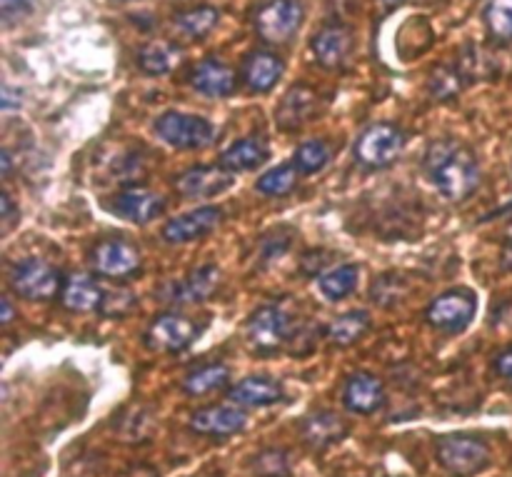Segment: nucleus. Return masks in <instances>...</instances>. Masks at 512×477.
Segmentation results:
<instances>
[{
	"label": "nucleus",
	"instance_id": "cd10ccee",
	"mask_svg": "<svg viewBox=\"0 0 512 477\" xmlns=\"http://www.w3.org/2000/svg\"><path fill=\"white\" fill-rule=\"evenodd\" d=\"M180 50L168 40H153L145 43L138 53V68L145 75H168L178 65Z\"/></svg>",
	"mask_w": 512,
	"mask_h": 477
},
{
	"label": "nucleus",
	"instance_id": "b1692460",
	"mask_svg": "<svg viewBox=\"0 0 512 477\" xmlns=\"http://www.w3.org/2000/svg\"><path fill=\"white\" fill-rule=\"evenodd\" d=\"M348 433H350L348 420L338 413H330V410L308 415L303 423V435L305 440H308V445H313V448H320V450L340 443Z\"/></svg>",
	"mask_w": 512,
	"mask_h": 477
},
{
	"label": "nucleus",
	"instance_id": "0eeeda50",
	"mask_svg": "<svg viewBox=\"0 0 512 477\" xmlns=\"http://www.w3.org/2000/svg\"><path fill=\"white\" fill-rule=\"evenodd\" d=\"M475 313H478V300H475L473 290L453 288L448 293L438 295L428 305L425 320L435 330H443V333H463L473 323Z\"/></svg>",
	"mask_w": 512,
	"mask_h": 477
},
{
	"label": "nucleus",
	"instance_id": "5701e85b",
	"mask_svg": "<svg viewBox=\"0 0 512 477\" xmlns=\"http://www.w3.org/2000/svg\"><path fill=\"white\" fill-rule=\"evenodd\" d=\"M318 110V95L305 85H295L285 93L283 103L278 105V128L295 130L308 123Z\"/></svg>",
	"mask_w": 512,
	"mask_h": 477
},
{
	"label": "nucleus",
	"instance_id": "a211bd4d",
	"mask_svg": "<svg viewBox=\"0 0 512 477\" xmlns=\"http://www.w3.org/2000/svg\"><path fill=\"white\" fill-rule=\"evenodd\" d=\"M283 58L278 53L268 48H258L253 53H248L243 63V85L250 93H270V90L278 85V80L283 78Z\"/></svg>",
	"mask_w": 512,
	"mask_h": 477
},
{
	"label": "nucleus",
	"instance_id": "e433bc0d",
	"mask_svg": "<svg viewBox=\"0 0 512 477\" xmlns=\"http://www.w3.org/2000/svg\"><path fill=\"white\" fill-rule=\"evenodd\" d=\"M33 8V0H0V10L3 18H13V15H23Z\"/></svg>",
	"mask_w": 512,
	"mask_h": 477
},
{
	"label": "nucleus",
	"instance_id": "9d476101",
	"mask_svg": "<svg viewBox=\"0 0 512 477\" xmlns=\"http://www.w3.org/2000/svg\"><path fill=\"white\" fill-rule=\"evenodd\" d=\"M310 50L318 65L328 70H340L350 63L355 50V33L345 23H328L313 35Z\"/></svg>",
	"mask_w": 512,
	"mask_h": 477
},
{
	"label": "nucleus",
	"instance_id": "c9c22d12",
	"mask_svg": "<svg viewBox=\"0 0 512 477\" xmlns=\"http://www.w3.org/2000/svg\"><path fill=\"white\" fill-rule=\"evenodd\" d=\"M135 303V295L125 288H105L103 308L100 313L103 315H125Z\"/></svg>",
	"mask_w": 512,
	"mask_h": 477
},
{
	"label": "nucleus",
	"instance_id": "a878e982",
	"mask_svg": "<svg viewBox=\"0 0 512 477\" xmlns=\"http://www.w3.org/2000/svg\"><path fill=\"white\" fill-rule=\"evenodd\" d=\"M230 368L225 363H208L200 368L190 370L183 378V393L193 395V398H203V395L215 393L223 385H228Z\"/></svg>",
	"mask_w": 512,
	"mask_h": 477
},
{
	"label": "nucleus",
	"instance_id": "4be33fe9",
	"mask_svg": "<svg viewBox=\"0 0 512 477\" xmlns=\"http://www.w3.org/2000/svg\"><path fill=\"white\" fill-rule=\"evenodd\" d=\"M270 158V148L263 138H240L230 145L228 150H223L220 155V165L230 173H248V170L260 168L265 160Z\"/></svg>",
	"mask_w": 512,
	"mask_h": 477
},
{
	"label": "nucleus",
	"instance_id": "7ed1b4c3",
	"mask_svg": "<svg viewBox=\"0 0 512 477\" xmlns=\"http://www.w3.org/2000/svg\"><path fill=\"white\" fill-rule=\"evenodd\" d=\"M405 150V133L393 123H373L355 140V160L370 170L390 168Z\"/></svg>",
	"mask_w": 512,
	"mask_h": 477
},
{
	"label": "nucleus",
	"instance_id": "a19ab883",
	"mask_svg": "<svg viewBox=\"0 0 512 477\" xmlns=\"http://www.w3.org/2000/svg\"><path fill=\"white\" fill-rule=\"evenodd\" d=\"M10 213H13V200L8 193H3L0 195V215H3V220H10Z\"/></svg>",
	"mask_w": 512,
	"mask_h": 477
},
{
	"label": "nucleus",
	"instance_id": "f704fd0d",
	"mask_svg": "<svg viewBox=\"0 0 512 477\" xmlns=\"http://www.w3.org/2000/svg\"><path fill=\"white\" fill-rule=\"evenodd\" d=\"M403 285V278H398V275H383V278H378L373 283L370 298L378 305H390L403 298Z\"/></svg>",
	"mask_w": 512,
	"mask_h": 477
},
{
	"label": "nucleus",
	"instance_id": "bb28decb",
	"mask_svg": "<svg viewBox=\"0 0 512 477\" xmlns=\"http://www.w3.org/2000/svg\"><path fill=\"white\" fill-rule=\"evenodd\" d=\"M370 315L365 310H350V313L338 315L333 323L328 325V340L338 348H350L358 343L365 333L370 330Z\"/></svg>",
	"mask_w": 512,
	"mask_h": 477
},
{
	"label": "nucleus",
	"instance_id": "f8f14e48",
	"mask_svg": "<svg viewBox=\"0 0 512 477\" xmlns=\"http://www.w3.org/2000/svg\"><path fill=\"white\" fill-rule=\"evenodd\" d=\"M220 223H223V210L218 205H200V208L190 210V213L168 220L163 228V238L170 245L193 243V240H200L213 233Z\"/></svg>",
	"mask_w": 512,
	"mask_h": 477
},
{
	"label": "nucleus",
	"instance_id": "79ce46f5",
	"mask_svg": "<svg viewBox=\"0 0 512 477\" xmlns=\"http://www.w3.org/2000/svg\"><path fill=\"white\" fill-rule=\"evenodd\" d=\"M0 168H3V178H8L10 168H13V158H10V150L0 153Z\"/></svg>",
	"mask_w": 512,
	"mask_h": 477
},
{
	"label": "nucleus",
	"instance_id": "dca6fc26",
	"mask_svg": "<svg viewBox=\"0 0 512 477\" xmlns=\"http://www.w3.org/2000/svg\"><path fill=\"white\" fill-rule=\"evenodd\" d=\"M110 208H113V213L120 215V218L143 225L163 213L165 198L160 193H155V190L135 185V188L120 190L113 198V205H110Z\"/></svg>",
	"mask_w": 512,
	"mask_h": 477
},
{
	"label": "nucleus",
	"instance_id": "f03ea898",
	"mask_svg": "<svg viewBox=\"0 0 512 477\" xmlns=\"http://www.w3.org/2000/svg\"><path fill=\"white\" fill-rule=\"evenodd\" d=\"M438 463L453 477H475L490 465V448L478 435H445L438 443Z\"/></svg>",
	"mask_w": 512,
	"mask_h": 477
},
{
	"label": "nucleus",
	"instance_id": "2f4dec72",
	"mask_svg": "<svg viewBox=\"0 0 512 477\" xmlns=\"http://www.w3.org/2000/svg\"><path fill=\"white\" fill-rule=\"evenodd\" d=\"M430 95L435 100H450L463 90L465 85V73L455 65H440L430 75Z\"/></svg>",
	"mask_w": 512,
	"mask_h": 477
},
{
	"label": "nucleus",
	"instance_id": "aec40b11",
	"mask_svg": "<svg viewBox=\"0 0 512 477\" xmlns=\"http://www.w3.org/2000/svg\"><path fill=\"white\" fill-rule=\"evenodd\" d=\"M105 285L88 273H73L65 278L60 300L73 313H93L103 308Z\"/></svg>",
	"mask_w": 512,
	"mask_h": 477
},
{
	"label": "nucleus",
	"instance_id": "58836bf2",
	"mask_svg": "<svg viewBox=\"0 0 512 477\" xmlns=\"http://www.w3.org/2000/svg\"><path fill=\"white\" fill-rule=\"evenodd\" d=\"M10 108H20V93H13V90H10V85H5L3 88V110H10Z\"/></svg>",
	"mask_w": 512,
	"mask_h": 477
},
{
	"label": "nucleus",
	"instance_id": "1a4fd4ad",
	"mask_svg": "<svg viewBox=\"0 0 512 477\" xmlns=\"http://www.w3.org/2000/svg\"><path fill=\"white\" fill-rule=\"evenodd\" d=\"M200 328L195 320L180 313H163L145 330V345L155 353H183L198 338Z\"/></svg>",
	"mask_w": 512,
	"mask_h": 477
},
{
	"label": "nucleus",
	"instance_id": "c756f323",
	"mask_svg": "<svg viewBox=\"0 0 512 477\" xmlns=\"http://www.w3.org/2000/svg\"><path fill=\"white\" fill-rule=\"evenodd\" d=\"M300 170L293 163H283L270 168L268 173H263L255 183V190L260 195H268V198H283V195L293 193L295 185H298Z\"/></svg>",
	"mask_w": 512,
	"mask_h": 477
},
{
	"label": "nucleus",
	"instance_id": "2eb2a0df",
	"mask_svg": "<svg viewBox=\"0 0 512 477\" xmlns=\"http://www.w3.org/2000/svg\"><path fill=\"white\" fill-rule=\"evenodd\" d=\"M233 185V173L225 170L223 165H198V168L185 170L175 180V190L185 198H215L225 193Z\"/></svg>",
	"mask_w": 512,
	"mask_h": 477
},
{
	"label": "nucleus",
	"instance_id": "7c9ffc66",
	"mask_svg": "<svg viewBox=\"0 0 512 477\" xmlns=\"http://www.w3.org/2000/svg\"><path fill=\"white\" fill-rule=\"evenodd\" d=\"M330 163V145L325 140H305L295 148L293 165L300 175H315Z\"/></svg>",
	"mask_w": 512,
	"mask_h": 477
},
{
	"label": "nucleus",
	"instance_id": "f257e3e1",
	"mask_svg": "<svg viewBox=\"0 0 512 477\" xmlns=\"http://www.w3.org/2000/svg\"><path fill=\"white\" fill-rule=\"evenodd\" d=\"M423 170L433 188L450 203H463L480 185L478 158L468 145L453 138L430 143L423 158Z\"/></svg>",
	"mask_w": 512,
	"mask_h": 477
},
{
	"label": "nucleus",
	"instance_id": "39448f33",
	"mask_svg": "<svg viewBox=\"0 0 512 477\" xmlns=\"http://www.w3.org/2000/svg\"><path fill=\"white\" fill-rule=\"evenodd\" d=\"M8 283L13 293L25 300H53L60 295L65 280H60V273L48 260L25 258L13 265Z\"/></svg>",
	"mask_w": 512,
	"mask_h": 477
},
{
	"label": "nucleus",
	"instance_id": "c03bdc74",
	"mask_svg": "<svg viewBox=\"0 0 512 477\" xmlns=\"http://www.w3.org/2000/svg\"><path fill=\"white\" fill-rule=\"evenodd\" d=\"M380 3H383V8H385V10H388V13H390V10L400 8V5H403V3H405V0H380Z\"/></svg>",
	"mask_w": 512,
	"mask_h": 477
},
{
	"label": "nucleus",
	"instance_id": "4c0bfd02",
	"mask_svg": "<svg viewBox=\"0 0 512 477\" xmlns=\"http://www.w3.org/2000/svg\"><path fill=\"white\" fill-rule=\"evenodd\" d=\"M493 368H495V373L500 375V378L512 380V348L503 350V353H500L498 358H495Z\"/></svg>",
	"mask_w": 512,
	"mask_h": 477
},
{
	"label": "nucleus",
	"instance_id": "ddd939ff",
	"mask_svg": "<svg viewBox=\"0 0 512 477\" xmlns=\"http://www.w3.org/2000/svg\"><path fill=\"white\" fill-rule=\"evenodd\" d=\"M220 270L215 265L190 270L185 278L173 280L163 288V300L170 305H195L208 300L218 290Z\"/></svg>",
	"mask_w": 512,
	"mask_h": 477
},
{
	"label": "nucleus",
	"instance_id": "423d86ee",
	"mask_svg": "<svg viewBox=\"0 0 512 477\" xmlns=\"http://www.w3.org/2000/svg\"><path fill=\"white\" fill-rule=\"evenodd\" d=\"M155 133L160 140L178 150H198L213 140L215 128L210 120L200 118L193 113H180V110H168L155 120Z\"/></svg>",
	"mask_w": 512,
	"mask_h": 477
},
{
	"label": "nucleus",
	"instance_id": "72a5a7b5",
	"mask_svg": "<svg viewBox=\"0 0 512 477\" xmlns=\"http://www.w3.org/2000/svg\"><path fill=\"white\" fill-rule=\"evenodd\" d=\"M253 473L258 477H290V460L285 450H263L255 455Z\"/></svg>",
	"mask_w": 512,
	"mask_h": 477
},
{
	"label": "nucleus",
	"instance_id": "37998d69",
	"mask_svg": "<svg viewBox=\"0 0 512 477\" xmlns=\"http://www.w3.org/2000/svg\"><path fill=\"white\" fill-rule=\"evenodd\" d=\"M503 265L512 273V240H508L503 248Z\"/></svg>",
	"mask_w": 512,
	"mask_h": 477
},
{
	"label": "nucleus",
	"instance_id": "f3484780",
	"mask_svg": "<svg viewBox=\"0 0 512 477\" xmlns=\"http://www.w3.org/2000/svg\"><path fill=\"white\" fill-rule=\"evenodd\" d=\"M190 85L205 98H228L238 88V75L223 60L205 58L190 73Z\"/></svg>",
	"mask_w": 512,
	"mask_h": 477
},
{
	"label": "nucleus",
	"instance_id": "393cba45",
	"mask_svg": "<svg viewBox=\"0 0 512 477\" xmlns=\"http://www.w3.org/2000/svg\"><path fill=\"white\" fill-rule=\"evenodd\" d=\"M360 280V268L353 263L338 265V268L328 270L318 278V293L323 295L328 303H338V300H345L350 293H355Z\"/></svg>",
	"mask_w": 512,
	"mask_h": 477
},
{
	"label": "nucleus",
	"instance_id": "412c9836",
	"mask_svg": "<svg viewBox=\"0 0 512 477\" xmlns=\"http://www.w3.org/2000/svg\"><path fill=\"white\" fill-rule=\"evenodd\" d=\"M283 398V385L273 378H245L228 390V400L238 408H270Z\"/></svg>",
	"mask_w": 512,
	"mask_h": 477
},
{
	"label": "nucleus",
	"instance_id": "c85d7f7f",
	"mask_svg": "<svg viewBox=\"0 0 512 477\" xmlns=\"http://www.w3.org/2000/svg\"><path fill=\"white\" fill-rule=\"evenodd\" d=\"M220 23V10L213 5H198V8H190L185 13H180L175 18V30L180 35L190 40H200L205 35H210L215 30V25Z\"/></svg>",
	"mask_w": 512,
	"mask_h": 477
},
{
	"label": "nucleus",
	"instance_id": "6ab92c4d",
	"mask_svg": "<svg viewBox=\"0 0 512 477\" xmlns=\"http://www.w3.org/2000/svg\"><path fill=\"white\" fill-rule=\"evenodd\" d=\"M385 400L380 378L370 373H353L343 385V405L355 415H373Z\"/></svg>",
	"mask_w": 512,
	"mask_h": 477
},
{
	"label": "nucleus",
	"instance_id": "4468645a",
	"mask_svg": "<svg viewBox=\"0 0 512 477\" xmlns=\"http://www.w3.org/2000/svg\"><path fill=\"white\" fill-rule=\"evenodd\" d=\"M248 423V415L238 405H208L190 415L188 425L193 433L208 435V438H228V435L240 433Z\"/></svg>",
	"mask_w": 512,
	"mask_h": 477
},
{
	"label": "nucleus",
	"instance_id": "20e7f679",
	"mask_svg": "<svg viewBox=\"0 0 512 477\" xmlns=\"http://www.w3.org/2000/svg\"><path fill=\"white\" fill-rule=\"evenodd\" d=\"M305 20V8L300 0H265L255 10V33L263 43L283 45L295 38Z\"/></svg>",
	"mask_w": 512,
	"mask_h": 477
},
{
	"label": "nucleus",
	"instance_id": "9b49d317",
	"mask_svg": "<svg viewBox=\"0 0 512 477\" xmlns=\"http://www.w3.org/2000/svg\"><path fill=\"white\" fill-rule=\"evenodd\" d=\"M90 265L103 278H128L140 270L143 255L128 240H103L90 250Z\"/></svg>",
	"mask_w": 512,
	"mask_h": 477
},
{
	"label": "nucleus",
	"instance_id": "473e14b6",
	"mask_svg": "<svg viewBox=\"0 0 512 477\" xmlns=\"http://www.w3.org/2000/svg\"><path fill=\"white\" fill-rule=\"evenodd\" d=\"M485 23L490 35L500 43L512 40V0H490L485 8Z\"/></svg>",
	"mask_w": 512,
	"mask_h": 477
},
{
	"label": "nucleus",
	"instance_id": "ea45409f",
	"mask_svg": "<svg viewBox=\"0 0 512 477\" xmlns=\"http://www.w3.org/2000/svg\"><path fill=\"white\" fill-rule=\"evenodd\" d=\"M0 323L10 325L13 323V305L8 298H0Z\"/></svg>",
	"mask_w": 512,
	"mask_h": 477
},
{
	"label": "nucleus",
	"instance_id": "6e6552de",
	"mask_svg": "<svg viewBox=\"0 0 512 477\" xmlns=\"http://www.w3.org/2000/svg\"><path fill=\"white\" fill-rule=\"evenodd\" d=\"M248 343L258 353H275L293 335V318L280 305H263L248 318Z\"/></svg>",
	"mask_w": 512,
	"mask_h": 477
}]
</instances>
